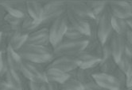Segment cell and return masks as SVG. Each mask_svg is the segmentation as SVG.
<instances>
[{"label":"cell","mask_w":132,"mask_h":90,"mask_svg":"<svg viewBox=\"0 0 132 90\" xmlns=\"http://www.w3.org/2000/svg\"><path fill=\"white\" fill-rule=\"evenodd\" d=\"M66 10H67L66 1H50L43 3L40 27L48 28L53 21L64 15Z\"/></svg>","instance_id":"1"},{"label":"cell","mask_w":132,"mask_h":90,"mask_svg":"<svg viewBox=\"0 0 132 90\" xmlns=\"http://www.w3.org/2000/svg\"><path fill=\"white\" fill-rule=\"evenodd\" d=\"M88 40L71 41L63 39L56 47L53 48V59L60 56H74L86 48Z\"/></svg>","instance_id":"2"},{"label":"cell","mask_w":132,"mask_h":90,"mask_svg":"<svg viewBox=\"0 0 132 90\" xmlns=\"http://www.w3.org/2000/svg\"><path fill=\"white\" fill-rule=\"evenodd\" d=\"M20 73L30 82L43 83L47 82L45 78V66L22 60L20 67Z\"/></svg>","instance_id":"3"},{"label":"cell","mask_w":132,"mask_h":90,"mask_svg":"<svg viewBox=\"0 0 132 90\" xmlns=\"http://www.w3.org/2000/svg\"><path fill=\"white\" fill-rule=\"evenodd\" d=\"M96 23L98 40L102 44H104L114 32L111 26V14L108 5L104 10L96 18Z\"/></svg>","instance_id":"4"},{"label":"cell","mask_w":132,"mask_h":90,"mask_svg":"<svg viewBox=\"0 0 132 90\" xmlns=\"http://www.w3.org/2000/svg\"><path fill=\"white\" fill-rule=\"evenodd\" d=\"M68 21L65 14L58 17L57 19L53 21L48 27L49 36H50V43L53 48L56 47L63 39L67 29Z\"/></svg>","instance_id":"5"},{"label":"cell","mask_w":132,"mask_h":90,"mask_svg":"<svg viewBox=\"0 0 132 90\" xmlns=\"http://www.w3.org/2000/svg\"><path fill=\"white\" fill-rule=\"evenodd\" d=\"M108 6L111 16L124 20L132 19V2L113 1L108 3Z\"/></svg>","instance_id":"6"},{"label":"cell","mask_w":132,"mask_h":90,"mask_svg":"<svg viewBox=\"0 0 132 90\" xmlns=\"http://www.w3.org/2000/svg\"><path fill=\"white\" fill-rule=\"evenodd\" d=\"M80 66L78 60L73 56H60L54 58L50 63L45 68H54L61 70L64 73L69 72L76 70Z\"/></svg>","instance_id":"7"},{"label":"cell","mask_w":132,"mask_h":90,"mask_svg":"<svg viewBox=\"0 0 132 90\" xmlns=\"http://www.w3.org/2000/svg\"><path fill=\"white\" fill-rule=\"evenodd\" d=\"M0 4L6 10V13L18 18H25L28 16L26 10V1L22 0H3Z\"/></svg>","instance_id":"8"},{"label":"cell","mask_w":132,"mask_h":90,"mask_svg":"<svg viewBox=\"0 0 132 90\" xmlns=\"http://www.w3.org/2000/svg\"><path fill=\"white\" fill-rule=\"evenodd\" d=\"M92 78L95 82L105 90H123L118 80L112 74L97 72L92 74Z\"/></svg>","instance_id":"9"},{"label":"cell","mask_w":132,"mask_h":90,"mask_svg":"<svg viewBox=\"0 0 132 90\" xmlns=\"http://www.w3.org/2000/svg\"><path fill=\"white\" fill-rule=\"evenodd\" d=\"M67 8L80 18L86 21L96 20L86 2L82 1H68L66 2Z\"/></svg>","instance_id":"10"},{"label":"cell","mask_w":132,"mask_h":90,"mask_svg":"<svg viewBox=\"0 0 132 90\" xmlns=\"http://www.w3.org/2000/svg\"><path fill=\"white\" fill-rule=\"evenodd\" d=\"M108 43L109 44L112 57L117 63L124 51L126 45L125 37L123 36L119 35L114 32L109 38Z\"/></svg>","instance_id":"11"},{"label":"cell","mask_w":132,"mask_h":90,"mask_svg":"<svg viewBox=\"0 0 132 90\" xmlns=\"http://www.w3.org/2000/svg\"><path fill=\"white\" fill-rule=\"evenodd\" d=\"M3 80H5L12 88L19 90H26L27 88L28 81L22 75L20 72H17L10 67H8Z\"/></svg>","instance_id":"12"},{"label":"cell","mask_w":132,"mask_h":90,"mask_svg":"<svg viewBox=\"0 0 132 90\" xmlns=\"http://www.w3.org/2000/svg\"><path fill=\"white\" fill-rule=\"evenodd\" d=\"M26 43L37 46H50L49 29L46 27H41L27 36ZM51 46V45H50Z\"/></svg>","instance_id":"13"},{"label":"cell","mask_w":132,"mask_h":90,"mask_svg":"<svg viewBox=\"0 0 132 90\" xmlns=\"http://www.w3.org/2000/svg\"><path fill=\"white\" fill-rule=\"evenodd\" d=\"M65 17L67 18L68 23L72 26L73 28L77 29L84 35H85L87 37H88L89 34V23L88 21L84 20L80 18V17L75 14L70 10L67 8V10L65 13Z\"/></svg>","instance_id":"14"},{"label":"cell","mask_w":132,"mask_h":90,"mask_svg":"<svg viewBox=\"0 0 132 90\" xmlns=\"http://www.w3.org/2000/svg\"><path fill=\"white\" fill-rule=\"evenodd\" d=\"M19 55H53V48L50 46H37L25 43L17 51Z\"/></svg>","instance_id":"15"},{"label":"cell","mask_w":132,"mask_h":90,"mask_svg":"<svg viewBox=\"0 0 132 90\" xmlns=\"http://www.w3.org/2000/svg\"><path fill=\"white\" fill-rule=\"evenodd\" d=\"M73 57L76 58L80 62L79 68L81 69H94L98 67L100 60L93 55L90 52L84 50L75 55Z\"/></svg>","instance_id":"16"},{"label":"cell","mask_w":132,"mask_h":90,"mask_svg":"<svg viewBox=\"0 0 132 90\" xmlns=\"http://www.w3.org/2000/svg\"><path fill=\"white\" fill-rule=\"evenodd\" d=\"M97 72H100L98 67L94 69H81L78 67L76 70L69 72V74L71 77L77 80L82 84V85H84L92 81V74L97 73Z\"/></svg>","instance_id":"17"},{"label":"cell","mask_w":132,"mask_h":90,"mask_svg":"<svg viewBox=\"0 0 132 90\" xmlns=\"http://www.w3.org/2000/svg\"><path fill=\"white\" fill-rule=\"evenodd\" d=\"M4 56L9 67L17 72H20L22 59L17 51H14L10 46H7L4 51Z\"/></svg>","instance_id":"18"},{"label":"cell","mask_w":132,"mask_h":90,"mask_svg":"<svg viewBox=\"0 0 132 90\" xmlns=\"http://www.w3.org/2000/svg\"><path fill=\"white\" fill-rule=\"evenodd\" d=\"M26 5L28 16L30 17L34 21L41 23L43 3L39 1H34V0H27L26 1Z\"/></svg>","instance_id":"19"},{"label":"cell","mask_w":132,"mask_h":90,"mask_svg":"<svg viewBox=\"0 0 132 90\" xmlns=\"http://www.w3.org/2000/svg\"><path fill=\"white\" fill-rule=\"evenodd\" d=\"M70 77L68 73L58 70L54 68H45V78L49 82L61 85Z\"/></svg>","instance_id":"20"},{"label":"cell","mask_w":132,"mask_h":90,"mask_svg":"<svg viewBox=\"0 0 132 90\" xmlns=\"http://www.w3.org/2000/svg\"><path fill=\"white\" fill-rule=\"evenodd\" d=\"M27 36L28 35L20 32V30L14 32L9 39L8 46H10L14 51H18L26 43Z\"/></svg>","instance_id":"21"},{"label":"cell","mask_w":132,"mask_h":90,"mask_svg":"<svg viewBox=\"0 0 132 90\" xmlns=\"http://www.w3.org/2000/svg\"><path fill=\"white\" fill-rule=\"evenodd\" d=\"M111 26H112L113 31L116 33L121 35V36H123V37L130 30L127 20L118 18V17H113V16H111Z\"/></svg>","instance_id":"22"},{"label":"cell","mask_w":132,"mask_h":90,"mask_svg":"<svg viewBox=\"0 0 132 90\" xmlns=\"http://www.w3.org/2000/svg\"><path fill=\"white\" fill-rule=\"evenodd\" d=\"M117 67V63L112 56L101 59L98 65V69L100 72L108 74H112V73Z\"/></svg>","instance_id":"23"},{"label":"cell","mask_w":132,"mask_h":90,"mask_svg":"<svg viewBox=\"0 0 132 90\" xmlns=\"http://www.w3.org/2000/svg\"><path fill=\"white\" fill-rule=\"evenodd\" d=\"M40 22L34 21L30 17L27 16L22 21V23L20 27V32L24 34L29 35L30 33L33 32L34 31L38 29L40 27Z\"/></svg>","instance_id":"24"},{"label":"cell","mask_w":132,"mask_h":90,"mask_svg":"<svg viewBox=\"0 0 132 90\" xmlns=\"http://www.w3.org/2000/svg\"><path fill=\"white\" fill-rule=\"evenodd\" d=\"M64 40H68L71 41H84V40H88V37L85 35H84L82 32L78 31L72 26H71L69 23L67 25V29H66L64 36Z\"/></svg>","instance_id":"25"},{"label":"cell","mask_w":132,"mask_h":90,"mask_svg":"<svg viewBox=\"0 0 132 90\" xmlns=\"http://www.w3.org/2000/svg\"><path fill=\"white\" fill-rule=\"evenodd\" d=\"M86 3L90 8L94 17H96V19L104 10V9L108 5V3L105 1H87Z\"/></svg>","instance_id":"26"},{"label":"cell","mask_w":132,"mask_h":90,"mask_svg":"<svg viewBox=\"0 0 132 90\" xmlns=\"http://www.w3.org/2000/svg\"><path fill=\"white\" fill-rule=\"evenodd\" d=\"M59 90H84V87L77 80L70 77L64 82L59 85Z\"/></svg>","instance_id":"27"},{"label":"cell","mask_w":132,"mask_h":90,"mask_svg":"<svg viewBox=\"0 0 132 90\" xmlns=\"http://www.w3.org/2000/svg\"><path fill=\"white\" fill-rule=\"evenodd\" d=\"M117 66L126 74L132 66V57L123 53L117 62Z\"/></svg>","instance_id":"28"},{"label":"cell","mask_w":132,"mask_h":90,"mask_svg":"<svg viewBox=\"0 0 132 90\" xmlns=\"http://www.w3.org/2000/svg\"><path fill=\"white\" fill-rule=\"evenodd\" d=\"M23 19L18 18V17H14V16H11L10 14H6V16L4 17L3 21L5 22H6L11 27H12L14 29L20 30V27H21V25L22 23Z\"/></svg>","instance_id":"29"},{"label":"cell","mask_w":132,"mask_h":90,"mask_svg":"<svg viewBox=\"0 0 132 90\" xmlns=\"http://www.w3.org/2000/svg\"><path fill=\"white\" fill-rule=\"evenodd\" d=\"M112 75L114 76L117 80L118 82L120 83L122 88H125V84H126V74L123 71L121 70L119 67H117L115 71L112 73Z\"/></svg>","instance_id":"30"},{"label":"cell","mask_w":132,"mask_h":90,"mask_svg":"<svg viewBox=\"0 0 132 90\" xmlns=\"http://www.w3.org/2000/svg\"><path fill=\"white\" fill-rule=\"evenodd\" d=\"M40 90H59V85L56 83L45 82L41 84Z\"/></svg>","instance_id":"31"},{"label":"cell","mask_w":132,"mask_h":90,"mask_svg":"<svg viewBox=\"0 0 132 90\" xmlns=\"http://www.w3.org/2000/svg\"><path fill=\"white\" fill-rule=\"evenodd\" d=\"M83 87H84V90H105L102 87H100L94 80L86 83L85 85H84Z\"/></svg>","instance_id":"32"},{"label":"cell","mask_w":132,"mask_h":90,"mask_svg":"<svg viewBox=\"0 0 132 90\" xmlns=\"http://www.w3.org/2000/svg\"><path fill=\"white\" fill-rule=\"evenodd\" d=\"M125 88L128 90H132V66L126 73V84Z\"/></svg>","instance_id":"33"},{"label":"cell","mask_w":132,"mask_h":90,"mask_svg":"<svg viewBox=\"0 0 132 90\" xmlns=\"http://www.w3.org/2000/svg\"><path fill=\"white\" fill-rule=\"evenodd\" d=\"M12 88L3 79H0V90H11Z\"/></svg>","instance_id":"34"},{"label":"cell","mask_w":132,"mask_h":90,"mask_svg":"<svg viewBox=\"0 0 132 90\" xmlns=\"http://www.w3.org/2000/svg\"><path fill=\"white\" fill-rule=\"evenodd\" d=\"M124 37H125L126 42L128 44H130V45H131V46H132V31L130 29L126 33V35L124 36Z\"/></svg>","instance_id":"35"},{"label":"cell","mask_w":132,"mask_h":90,"mask_svg":"<svg viewBox=\"0 0 132 90\" xmlns=\"http://www.w3.org/2000/svg\"><path fill=\"white\" fill-rule=\"evenodd\" d=\"M6 14H7V13H6V10L3 8V6H2L1 4H0V21L3 20L4 17L6 16Z\"/></svg>","instance_id":"36"},{"label":"cell","mask_w":132,"mask_h":90,"mask_svg":"<svg viewBox=\"0 0 132 90\" xmlns=\"http://www.w3.org/2000/svg\"><path fill=\"white\" fill-rule=\"evenodd\" d=\"M4 63V52L0 51V71H1Z\"/></svg>","instance_id":"37"},{"label":"cell","mask_w":132,"mask_h":90,"mask_svg":"<svg viewBox=\"0 0 132 90\" xmlns=\"http://www.w3.org/2000/svg\"><path fill=\"white\" fill-rule=\"evenodd\" d=\"M0 51H5L4 49H3V43H2V36H1V33H0Z\"/></svg>","instance_id":"38"},{"label":"cell","mask_w":132,"mask_h":90,"mask_svg":"<svg viewBox=\"0 0 132 90\" xmlns=\"http://www.w3.org/2000/svg\"><path fill=\"white\" fill-rule=\"evenodd\" d=\"M127 24L129 25L130 29L132 31V19H129V20H127Z\"/></svg>","instance_id":"39"},{"label":"cell","mask_w":132,"mask_h":90,"mask_svg":"<svg viewBox=\"0 0 132 90\" xmlns=\"http://www.w3.org/2000/svg\"><path fill=\"white\" fill-rule=\"evenodd\" d=\"M11 90H19V89H15V88H11Z\"/></svg>","instance_id":"40"}]
</instances>
